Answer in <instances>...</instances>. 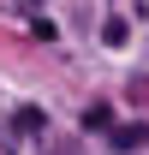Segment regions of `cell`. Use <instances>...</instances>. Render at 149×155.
Segmentation results:
<instances>
[{
  "label": "cell",
  "mask_w": 149,
  "mask_h": 155,
  "mask_svg": "<svg viewBox=\"0 0 149 155\" xmlns=\"http://www.w3.org/2000/svg\"><path fill=\"white\" fill-rule=\"evenodd\" d=\"M119 155H131V149H149V125H113V137H108Z\"/></svg>",
  "instance_id": "6da1fadb"
},
{
  "label": "cell",
  "mask_w": 149,
  "mask_h": 155,
  "mask_svg": "<svg viewBox=\"0 0 149 155\" xmlns=\"http://www.w3.org/2000/svg\"><path fill=\"white\" fill-rule=\"evenodd\" d=\"M84 131H108V137H113V114H108V101L84 107Z\"/></svg>",
  "instance_id": "7a4b0ae2"
},
{
  "label": "cell",
  "mask_w": 149,
  "mask_h": 155,
  "mask_svg": "<svg viewBox=\"0 0 149 155\" xmlns=\"http://www.w3.org/2000/svg\"><path fill=\"white\" fill-rule=\"evenodd\" d=\"M12 125H18V137H36V131H42V107H18Z\"/></svg>",
  "instance_id": "3957f363"
},
{
  "label": "cell",
  "mask_w": 149,
  "mask_h": 155,
  "mask_svg": "<svg viewBox=\"0 0 149 155\" xmlns=\"http://www.w3.org/2000/svg\"><path fill=\"white\" fill-rule=\"evenodd\" d=\"M125 36H131V30H125V18H108V24H101V42H108V48H119Z\"/></svg>",
  "instance_id": "277c9868"
},
{
  "label": "cell",
  "mask_w": 149,
  "mask_h": 155,
  "mask_svg": "<svg viewBox=\"0 0 149 155\" xmlns=\"http://www.w3.org/2000/svg\"><path fill=\"white\" fill-rule=\"evenodd\" d=\"M0 155H18V125L0 119Z\"/></svg>",
  "instance_id": "5b68a950"
}]
</instances>
